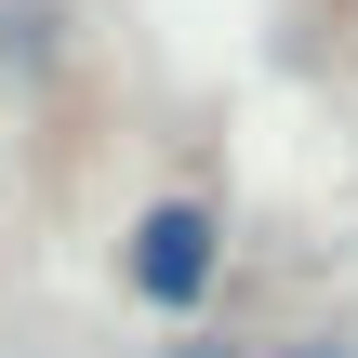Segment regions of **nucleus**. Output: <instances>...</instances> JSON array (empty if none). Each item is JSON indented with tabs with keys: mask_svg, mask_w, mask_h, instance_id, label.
<instances>
[{
	"mask_svg": "<svg viewBox=\"0 0 358 358\" xmlns=\"http://www.w3.org/2000/svg\"><path fill=\"white\" fill-rule=\"evenodd\" d=\"M120 279H133L146 306H173V319H186V306H199V292L226 279V226H213L199 199H159V213H146V226L120 239Z\"/></svg>",
	"mask_w": 358,
	"mask_h": 358,
	"instance_id": "f257e3e1",
	"label": "nucleus"
}]
</instances>
